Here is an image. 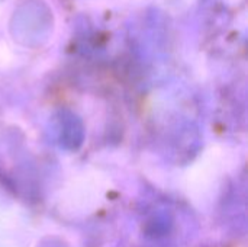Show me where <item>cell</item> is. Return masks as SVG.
Masks as SVG:
<instances>
[{"mask_svg":"<svg viewBox=\"0 0 248 247\" xmlns=\"http://www.w3.org/2000/svg\"><path fill=\"white\" fill-rule=\"evenodd\" d=\"M173 223H174V220H173L170 211L160 208V210H155V213L150 217V220L147 223V231L150 236L160 239V237L169 236L167 233L171 231Z\"/></svg>","mask_w":248,"mask_h":247,"instance_id":"7a4b0ae2","label":"cell"},{"mask_svg":"<svg viewBox=\"0 0 248 247\" xmlns=\"http://www.w3.org/2000/svg\"><path fill=\"white\" fill-rule=\"evenodd\" d=\"M49 131L54 141L67 151H77L83 146L86 137L81 118L70 109H61L52 115Z\"/></svg>","mask_w":248,"mask_h":247,"instance_id":"6da1fadb","label":"cell"}]
</instances>
